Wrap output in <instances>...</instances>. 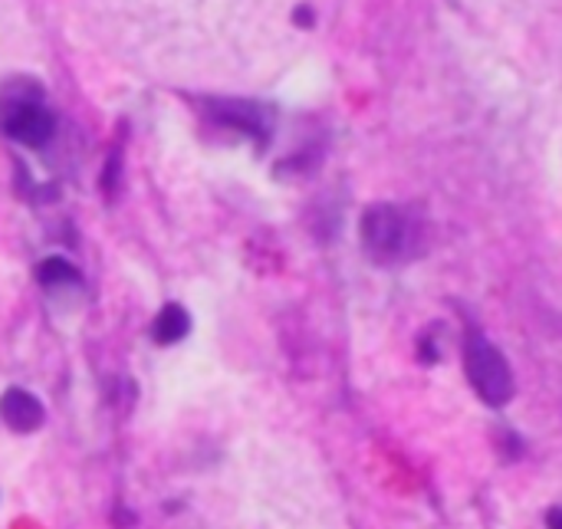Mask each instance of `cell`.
<instances>
[{
  "label": "cell",
  "mask_w": 562,
  "mask_h": 529,
  "mask_svg": "<svg viewBox=\"0 0 562 529\" xmlns=\"http://www.w3.org/2000/svg\"><path fill=\"white\" fill-rule=\"evenodd\" d=\"M0 418L10 431L16 435H30L43 425V405L36 395L23 392V389H7L0 395Z\"/></svg>",
  "instance_id": "obj_4"
},
{
  "label": "cell",
  "mask_w": 562,
  "mask_h": 529,
  "mask_svg": "<svg viewBox=\"0 0 562 529\" xmlns=\"http://www.w3.org/2000/svg\"><path fill=\"white\" fill-rule=\"evenodd\" d=\"M214 115H217L221 125L237 128V132H244V135H250L257 142H267L270 125H267V115H263L260 105H254V102H224V105H214Z\"/></svg>",
  "instance_id": "obj_5"
},
{
  "label": "cell",
  "mask_w": 562,
  "mask_h": 529,
  "mask_svg": "<svg viewBox=\"0 0 562 529\" xmlns=\"http://www.w3.org/2000/svg\"><path fill=\"white\" fill-rule=\"evenodd\" d=\"M36 283L43 290H59V286H79L82 277L66 257H43L36 263Z\"/></svg>",
  "instance_id": "obj_7"
},
{
  "label": "cell",
  "mask_w": 562,
  "mask_h": 529,
  "mask_svg": "<svg viewBox=\"0 0 562 529\" xmlns=\"http://www.w3.org/2000/svg\"><path fill=\"white\" fill-rule=\"evenodd\" d=\"M362 247L375 263H402L415 254L418 227L408 211L395 204H375L362 214Z\"/></svg>",
  "instance_id": "obj_2"
},
{
  "label": "cell",
  "mask_w": 562,
  "mask_h": 529,
  "mask_svg": "<svg viewBox=\"0 0 562 529\" xmlns=\"http://www.w3.org/2000/svg\"><path fill=\"white\" fill-rule=\"evenodd\" d=\"M0 132L26 148H43L53 138L56 115L49 112L40 86L20 79L0 92Z\"/></svg>",
  "instance_id": "obj_1"
},
{
  "label": "cell",
  "mask_w": 562,
  "mask_h": 529,
  "mask_svg": "<svg viewBox=\"0 0 562 529\" xmlns=\"http://www.w3.org/2000/svg\"><path fill=\"white\" fill-rule=\"evenodd\" d=\"M464 365H468V379H471L474 392L487 405L501 408V405H507L514 398L510 365L484 336H477V333L468 336V342H464Z\"/></svg>",
  "instance_id": "obj_3"
},
{
  "label": "cell",
  "mask_w": 562,
  "mask_h": 529,
  "mask_svg": "<svg viewBox=\"0 0 562 529\" xmlns=\"http://www.w3.org/2000/svg\"><path fill=\"white\" fill-rule=\"evenodd\" d=\"M188 329H191L188 309L178 306V303H168V306H161V313L151 323V339L158 346H175V342H181L188 336Z\"/></svg>",
  "instance_id": "obj_6"
},
{
  "label": "cell",
  "mask_w": 562,
  "mask_h": 529,
  "mask_svg": "<svg viewBox=\"0 0 562 529\" xmlns=\"http://www.w3.org/2000/svg\"><path fill=\"white\" fill-rule=\"evenodd\" d=\"M119 178H122V158H119V151H112L109 161H105V168H102V175H99V188H102V194H105L109 201L115 198Z\"/></svg>",
  "instance_id": "obj_8"
},
{
  "label": "cell",
  "mask_w": 562,
  "mask_h": 529,
  "mask_svg": "<svg viewBox=\"0 0 562 529\" xmlns=\"http://www.w3.org/2000/svg\"><path fill=\"white\" fill-rule=\"evenodd\" d=\"M550 529H562V510H553V514H550Z\"/></svg>",
  "instance_id": "obj_9"
}]
</instances>
